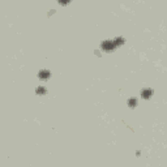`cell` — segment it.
<instances>
[{
	"label": "cell",
	"mask_w": 167,
	"mask_h": 167,
	"mask_svg": "<svg viewBox=\"0 0 167 167\" xmlns=\"http://www.w3.org/2000/svg\"><path fill=\"white\" fill-rule=\"evenodd\" d=\"M37 93L38 94H44V93H46V89H44V88H38L37 89Z\"/></svg>",
	"instance_id": "obj_5"
},
{
	"label": "cell",
	"mask_w": 167,
	"mask_h": 167,
	"mask_svg": "<svg viewBox=\"0 0 167 167\" xmlns=\"http://www.w3.org/2000/svg\"><path fill=\"white\" fill-rule=\"evenodd\" d=\"M151 89H144L142 90V97H144V98H149V97L151 95Z\"/></svg>",
	"instance_id": "obj_2"
},
{
	"label": "cell",
	"mask_w": 167,
	"mask_h": 167,
	"mask_svg": "<svg viewBox=\"0 0 167 167\" xmlns=\"http://www.w3.org/2000/svg\"><path fill=\"white\" fill-rule=\"evenodd\" d=\"M48 76H50V72L48 71H41L39 72V77L41 78H47Z\"/></svg>",
	"instance_id": "obj_3"
},
{
	"label": "cell",
	"mask_w": 167,
	"mask_h": 167,
	"mask_svg": "<svg viewBox=\"0 0 167 167\" xmlns=\"http://www.w3.org/2000/svg\"><path fill=\"white\" fill-rule=\"evenodd\" d=\"M114 46H115V43H114V42H110V41H106V42H103V43H102L103 50H107V51L112 50Z\"/></svg>",
	"instance_id": "obj_1"
},
{
	"label": "cell",
	"mask_w": 167,
	"mask_h": 167,
	"mask_svg": "<svg viewBox=\"0 0 167 167\" xmlns=\"http://www.w3.org/2000/svg\"><path fill=\"white\" fill-rule=\"evenodd\" d=\"M128 103H129L131 107H134L136 104H137V99H136V98H131L129 100H128Z\"/></svg>",
	"instance_id": "obj_4"
},
{
	"label": "cell",
	"mask_w": 167,
	"mask_h": 167,
	"mask_svg": "<svg viewBox=\"0 0 167 167\" xmlns=\"http://www.w3.org/2000/svg\"><path fill=\"white\" fill-rule=\"evenodd\" d=\"M123 43V39L121 38H117V39H115V44H121Z\"/></svg>",
	"instance_id": "obj_6"
}]
</instances>
